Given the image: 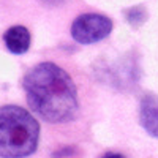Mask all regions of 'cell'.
I'll return each instance as SVG.
<instances>
[{
  "label": "cell",
  "instance_id": "6",
  "mask_svg": "<svg viewBox=\"0 0 158 158\" xmlns=\"http://www.w3.org/2000/svg\"><path fill=\"white\" fill-rule=\"evenodd\" d=\"M125 18H127V22L133 27H139L144 22L147 21V11L144 6L138 5V6H131L125 11Z\"/></svg>",
  "mask_w": 158,
  "mask_h": 158
},
{
  "label": "cell",
  "instance_id": "3",
  "mask_svg": "<svg viewBox=\"0 0 158 158\" xmlns=\"http://www.w3.org/2000/svg\"><path fill=\"white\" fill-rule=\"evenodd\" d=\"M70 32L79 44H95L111 35L112 21L97 13H85L73 21Z\"/></svg>",
  "mask_w": 158,
  "mask_h": 158
},
{
  "label": "cell",
  "instance_id": "7",
  "mask_svg": "<svg viewBox=\"0 0 158 158\" xmlns=\"http://www.w3.org/2000/svg\"><path fill=\"white\" fill-rule=\"evenodd\" d=\"M101 158H127V156H123L122 153H115V152H108L106 155H103Z\"/></svg>",
  "mask_w": 158,
  "mask_h": 158
},
{
  "label": "cell",
  "instance_id": "4",
  "mask_svg": "<svg viewBox=\"0 0 158 158\" xmlns=\"http://www.w3.org/2000/svg\"><path fill=\"white\" fill-rule=\"evenodd\" d=\"M139 120L147 133L158 139V98L153 95H146L141 101Z\"/></svg>",
  "mask_w": 158,
  "mask_h": 158
},
{
  "label": "cell",
  "instance_id": "1",
  "mask_svg": "<svg viewBox=\"0 0 158 158\" xmlns=\"http://www.w3.org/2000/svg\"><path fill=\"white\" fill-rule=\"evenodd\" d=\"M32 111L48 123L74 120L79 111L77 90L71 76L52 62L38 63L22 81Z\"/></svg>",
  "mask_w": 158,
  "mask_h": 158
},
{
  "label": "cell",
  "instance_id": "2",
  "mask_svg": "<svg viewBox=\"0 0 158 158\" xmlns=\"http://www.w3.org/2000/svg\"><path fill=\"white\" fill-rule=\"evenodd\" d=\"M40 123L21 106L6 104L0 108V156L25 158L38 147Z\"/></svg>",
  "mask_w": 158,
  "mask_h": 158
},
{
  "label": "cell",
  "instance_id": "5",
  "mask_svg": "<svg viewBox=\"0 0 158 158\" xmlns=\"http://www.w3.org/2000/svg\"><path fill=\"white\" fill-rule=\"evenodd\" d=\"M3 41L10 52L21 56L29 51L32 36H30V32L24 25H13L3 33Z\"/></svg>",
  "mask_w": 158,
  "mask_h": 158
},
{
  "label": "cell",
  "instance_id": "8",
  "mask_svg": "<svg viewBox=\"0 0 158 158\" xmlns=\"http://www.w3.org/2000/svg\"><path fill=\"white\" fill-rule=\"evenodd\" d=\"M49 2H59V0H49Z\"/></svg>",
  "mask_w": 158,
  "mask_h": 158
}]
</instances>
